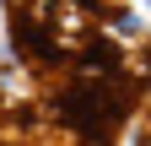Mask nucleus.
<instances>
[{"instance_id": "obj_1", "label": "nucleus", "mask_w": 151, "mask_h": 146, "mask_svg": "<svg viewBox=\"0 0 151 146\" xmlns=\"http://www.w3.org/2000/svg\"><path fill=\"white\" fill-rule=\"evenodd\" d=\"M135 103H140V76H129V70H119V76H81L76 70L54 92V114L81 146H108L119 135V124L135 114Z\"/></svg>"}]
</instances>
